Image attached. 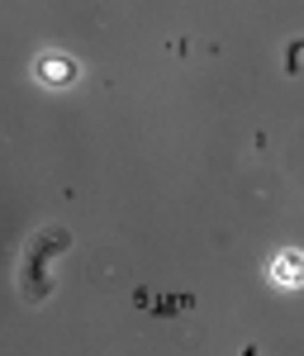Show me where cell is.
Here are the masks:
<instances>
[{
  "mask_svg": "<svg viewBox=\"0 0 304 356\" xmlns=\"http://www.w3.org/2000/svg\"><path fill=\"white\" fill-rule=\"evenodd\" d=\"M72 247V233H43L33 252H29V275H24V295L29 300H43L48 290H53V280H48V257L53 252H67Z\"/></svg>",
  "mask_w": 304,
  "mask_h": 356,
  "instance_id": "cell-1",
  "label": "cell"
},
{
  "mask_svg": "<svg viewBox=\"0 0 304 356\" xmlns=\"http://www.w3.org/2000/svg\"><path fill=\"white\" fill-rule=\"evenodd\" d=\"M38 72H43V81H53V86H62V81H72V76H77V67H72V62H57V57H43V62H38Z\"/></svg>",
  "mask_w": 304,
  "mask_h": 356,
  "instance_id": "cell-2",
  "label": "cell"
},
{
  "mask_svg": "<svg viewBox=\"0 0 304 356\" xmlns=\"http://www.w3.org/2000/svg\"><path fill=\"white\" fill-rule=\"evenodd\" d=\"M300 62H304V38H290V48H285V76H300Z\"/></svg>",
  "mask_w": 304,
  "mask_h": 356,
  "instance_id": "cell-3",
  "label": "cell"
}]
</instances>
